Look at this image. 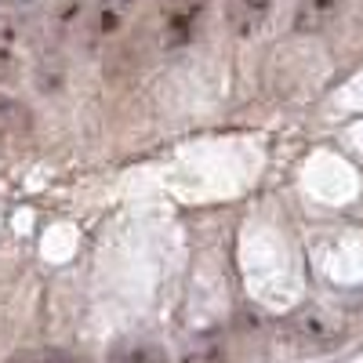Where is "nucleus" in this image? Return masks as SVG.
Segmentation results:
<instances>
[{"mask_svg": "<svg viewBox=\"0 0 363 363\" xmlns=\"http://www.w3.org/2000/svg\"><path fill=\"white\" fill-rule=\"evenodd\" d=\"M291 338L301 345V349H335L342 338H345V327L338 316H330L323 309H306L291 320Z\"/></svg>", "mask_w": 363, "mask_h": 363, "instance_id": "1", "label": "nucleus"}, {"mask_svg": "<svg viewBox=\"0 0 363 363\" xmlns=\"http://www.w3.org/2000/svg\"><path fill=\"white\" fill-rule=\"evenodd\" d=\"M207 4L211 0H167V8H164V48L167 51L186 48L193 40Z\"/></svg>", "mask_w": 363, "mask_h": 363, "instance_id": "2", "label": "nucleus"}, {"mask_svg": "<svg viewBox=\"0 0 363 363\" xmlns=\"http://www.w3.org/2000/svg\"><path fill=\"white\" fill-rule=\"evenodd\" d=\"M131 8H135V0H99L91 8V18H87V44L99 48L102 40L116 37L124 18L131 15Z\"/></svg>", "mask_w": 363, "mask_h": 363, "instance_id": "3", "label": "nucleus"}, {"mask_svg": "<svg viewBox=\"0 0 363 363\" xmlns=\"http://www.w3.org/2000/svg\"><path fill=\"white\" fill-rule=\"evenodd\" d=\"M272 11V0H225V26L236 37H255Z\"/></svg>", "mask_w": 363, "mask_h": 363, "instance_id": "4", "label": "nucleus"}, {"mask_svg": "<svg viewBox=\"0 0 363 363\" xmlns=\"http://www.w3.org/2000/svg\"><path fill=\"white\" fill-rule=\"evenodd\" d=\"M342 8V0H301L298 11H294V29L298 33H320L335 22Z\"/></svg>", "mask_w": 363, "mask_h": 363, "instance_id": "5", "label": "nucleus"}, {"mask_svg": "<svg viewBox=\"0 0 363 363\" xmlns=\"http://www.w3.org/2000/svg\"><path fill=\"white\" fill-rule=\"evenodd\" d=\"M182 363H225V345L218 338H203L182 352Z\"/></svg>", "mask_w": 363, "mask_h": 363, "instance_id": "6", "label": "nucleus"}, {"mask_svg": "<svg viewBox=\"0 0 363 363\" xmlns=\"http://www.w3.org/2000/svg\"><path fill=\"white\" fill-rule=\"evenodd\" d=\"M109 363H167L160 345H131L124 352H116Z\"/></svg>", "mask_w": 363, "mask_h": 363, "instance_id": "7", "label": "nucleus"}, {"mask_svg": "<svg viewBox=\"0 0 363 363\" xmlns=\"http://www.w3.org/2000/svg\"><path fill=\"white\" fill-rule=\"evenodd\" d=\"M11 77H15V55L4 40H0V84H8Z\"/></svg>", "mask_w": 363, "mask_h": 363, "instance_id": "8", "label": "nucleus"}, {"mask_svg": "<svg viewBox=\"0 0 363 363\" xmlns=\"http://www.w3.org/2000/svg\"><path fill=\"white\" fill-rule=\"evenodd\" d=\"M44 363H80L73 352H62V349H55V352H44Z\"/></svg>", "mask_w": 363, "mask_h": 363, "instance_id": "9", "label": "nucleus"}, {"mask_svg": "<svg viewBox=\"0 0 363 363\" xmlns=\"http://www.w3.org/2000/svg\"><path fill=\"white\" fill-rule=\"evenodd\" d=\"M4 363H44V352H15Z\"/></svg>", "mask_w": 363, "mask_h": 363, "instance_id": "10", "label": "nucleus"}]
</instances>
